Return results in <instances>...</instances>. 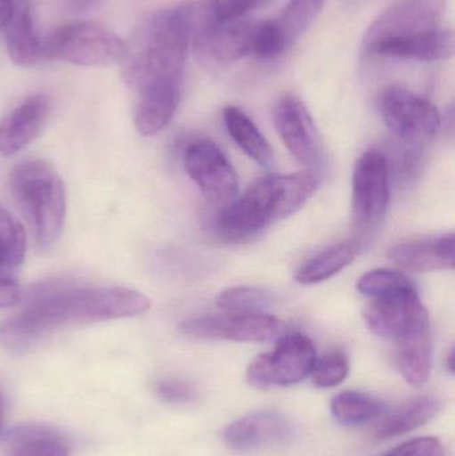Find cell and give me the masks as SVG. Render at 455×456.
<instances>
[{"mask_svg":"<svg viewBox=\"0 0 455 456\" xmlns=\"http://www.w3.org/2000/svg\"><path fill=\"white\" fill-rule=\"evenodd\" d=\"M149 297L126 287L45 284L32 292L24 310L0 326V345L26 353L45 334L69 323H95L142 315Z\"/></svg>","mask_w":455,"mask_h":456,"instance_id":"1","label":"cell"},{"mask_svg":"<svg viewBox=\"0 0 455 456\" xmlns=\"http://www.w3.org/2000/svg\"><path fill=\"white\" fill-rule=\"evenodd\" d=\"M318 187L312 173L266 175L254 182L219 214L215 232L226 243H240L299 210Z\"/></svg>","mask_w":455,"mask_h":456,"instance_id":"2","label":"cell"},{"mask_svg":"<svg viewBox=\"0 0 455 456\" xmlns=\"http://www.w3.org/2000/svg\"><path fill=\"white\" fill-rule=\"evenodd\" d=\"M194 32L192 3L152 15L127 45L125 79L136 91L160 82L181 83Z\"/></svg>","mask_w":455,"mask_h":456,"instance_id":"3","label":"cell"},{"mask_svg":"<svg viewBox=\"0 0 455 456\" xmlns=\"http://www.w3.org/2000/svg\"><path fill=\"white\" fill-rule=\"evenodd\" d=\"M10 184L37 246L50 248L61 236L66 219V189L61 176L43 160H27L13 168Z\"/></svg>","mask_w":455,"mask_h":456,"instance_id":"4","label":"cell"},{"mask_svg":"<svg viewBox=\"0 0 455 456\" xmlns=\"http://www.w3.org/2000/svg\"><path fill=\"white\" fill-rule=\"evenodd\" d=\"M47 61H69L83 67L109 66L123 61L127 45L101 24H67L45 37Z\"/></svg>","mask_w":455,"mask_h":456,"instance_id":"5","label":"cell"},{"mask_svg":"<svg viewBox=\"0 0 455 456\" xmlns=\"http://www.w3.org/2000/svg\"><path fill=\"white\" fill-rule=\"evenodd\" d=\"M317 353L314 343L301 332L283 334L270 353L256 356L248 369V380L258 388L286 387L312 374Z\"/></svg>","mask_w":455,"mask_h":456,"instance_id":"6","label":"cell"},{"mask_svg":"<svg viewBox=\"0 0 455 456\" xmlns=\"http://www.w3.org/2000/svg\"><path fill=\"white\" fill-rule=\"evenodd\" d=\"M363 318L371 332L397 342L430 331L429 314L417 287L371 297L363 311Z\"/></svg>","mask_w":455,"mask_h":456,"instance_id":"7","label":"cell"},{"mask_svg":"<svg viewBox=\"0 0 455 456\" xmlns=\"http://www.w3.org/2000/svg\"><path fill=\"white\" fill-rule=\"evenodd\" d=\"M390 200L389 163L378 150L365 152L353 175V224L361 232L379 226Z\"/></svg>","mask_w":455,"mask_h":456,"instance_id":"8","label":"cell"},{"mask_svg":"<svg viewBox=\"0 0 455 456\" xmlns=\"http://www.w3.org/2000/svg\"><path fill=\"white\" fill-rule=\"evenodd\" d=\"M379 109L387 128L403 141L435 138L440 131L437 107L402 86L387 88L382 94Z\"/></svg>","mask_w":455,"mask_h":456,"instance_id":"9","label":"cell"},{"mask_svg":"<svg viewBox=\"0 0 455 456\" xmlns=\"http://www.w3.org/2000/svg\"><path fill=\"white\" fill-rule=\"evenodd\" d=\"M285 330L282 321L266 313H227L189 319L181 324V331L189 337L248 343L278 339Z\"/></svg>","mask_w":455,"mask_h":456,"instance_id":"10","label":"cell"},{"mask_svg":"<svg viewBox=\"0 0 455 456\" xmlns=\"http://www.w3.org/2000/svg\"><path fill=\"white\" fill-rule=\"evenodd\" d=\"M184 167L202 194L215 205H229L238 195V178L230 160L210 139L187 146Z\"/></svg>","mask_w":455,"mask_h":456,"instance_id":"11","label":"cell"},{"mask_svg":"<svg viewBox=\"0 0 455 456\" xmlns=\"http://www.w3.org/2000/svg\"><path fill=\"white\" fill-rule=\"evenodd\" d=\"M254 27L256 23L243 19L200 27L192 34L198 63L208 69H219L251 55Z\"/></svg>","mask_w":455,"mask_h":456,"instance_id":"12","label":"cell"},{"mask_svg":"<svg viewBox=\"0 0 455 456\" xmlns=\"http://www.w3.org/2000/svg\"><path fill=\"white\" fill-rule=\"evenodd\" d=\"M443 0H400L384 11L365 35L368 51L385 40L411 37L440 27Z\"/></svg>","mask_w":455,"mask_h":456,"instance_id":"13","label":"cell"},{"mask_svg":"<svg viewBox=\"0 0 455 456\" xmlns=\"http://www.w3.org/2000/svg\"><path fill=\"white\" fill-rule=\"evenodd\" d=\"M275 127L283 144L302 165H315L320 159L321 142L312 115L301 99L285 95L275 109Z\"/></svg>","mask_w":455,"mask_h":456,"instance_id":"14","label":"cell"},{"mask_svg":"<svg viewBox=\"0 0 455 456\" xmlns=\"http://www.w3.org/2000/svg\"><path fill=\"white\" fill-rule=\"evenodd\" d=\"M294 428L288 418L275 411H256L227 426L223 441L230 449L250 452L262 447L282 446L293 439Z\"/></svg>","mask_w":455,"mask_h":456,"instance_id":"15","label":"cell"},{"mask_svg":"<svg viewBox=\"0 0 455 456\" xmlns=\"http://www.w3.org/2000/svg\"><path fill=\"white\" fill-rule=\"evenodd\" d=\"M51 102L43 94L29 96L0 122V155L12 157L39 136L50 117Z\"/></svg>","mask_w":455,"mask_h":456,"instance_id":"16","label":"cell"},{"mask_svg":"<svg viewBox=\"0 0 455 456\" xmlns=\"http://www.w3.org/2000/svg\"><path fill=\"white\" fill-rule=\"evenodd\" d=\"M389 257L401 268L410 273H433L453 270L455 236L446 233L430 240L409 241L393 247Z\"/></svg>","mask_w":455,"mask_h":456,"instance_id":"17","label":"cell"},{"mask_svg":"<svg viewBox=\"0 0 455 456\" xmlns=\"http://www.w3.org/2000/svg\"><path fill=\"white\" fill-rule=\"evenodd\" d=\"M369 53L419 61H448L454 55V35L451 29L438 27L411 37L385 40Z\"/></svg>","mask_w":455,"mask_h":456,"instance_id":"18","label":"cell"},{"mask_svg":"<svg viewBox=\"0 0 455 456\" xmlns=\"http://www.w3.org/2000/svg\"><path fill=\"white\" fill-rule=\"evenodd\" d=\"M181 83L160 82L139 90L135 110V127L143 136H152L165 130L181 99Z\"/></svg>","mask_w":455,"mask_h":456,"instance_id":"19","label":"cell"},{"mask_svg":"<svg viewBox=\"0 0 455 456\" xmlns=\"http://www.w3.org/2000/svg\"><path fill=\"white\" fill-rule=\"evenodd\" d=\"M8 55L20 67H34L47 61L45 37L35 29L31 10H13L4 31Z\"/></svg>","mask_w":455,"mask_h":456,"instance_id":"20","label":"cell"},{"mask_svg":"<svg viewBox=\"0 0 455 456\" xmlns=\"http://www.w3.org/2000/svg\"><path fill=\"white\" fill-rule=\"evenodd\" d=\"M361 251L362 243L357 239L334 244L305 262L297 271V281L301 284H317L329 281L352 265Z\"/></svg>","mask_w":455,"mask_h":456,"instance_id":"21","label":"cell"},{"mask_svg":"<svg viewBox=\"0 0 455 456\" xmlns=\"http://www.w3.org/2000/svg\"><path fill=\"white\" fill-rule=\"evenodd\" d=\"M441 402L435 396H419L395 409L377 426L378 439L394 438L427 425L440 412Z\"/></svg>","mask_w":455,"mask_h":456,"instance_id":"22","label":"cell"},{"mask_svg":"<svg viewBox=\"0 0 455 456\" xmlns=\"http://www.w3.org/2000/svg\"><path fill=\"white\" fill-rule=\"evenodd\" d=\"M223 120L232 141L261 167H270L274 162L272 147L267 143L256 123L235 106L223 110Z\"/></svg>","mask_w":455,"mask_h":456,"instance_id":"23","label":"cell"},{"mask_svg":"<svg viewBox=\"0 0 455 456\" xmlns=\"http://www.w3.org/2000/svg\"><path fill=\"white\" fill-rule=\"evenodd\" d=\"M398 343V367L413 386H422L432 371L433 340L430 331L406 338Z\"/></svg>","mask_w":455,"mask_h":456,"instance_id":"24","label":"cell"},{"mask_svg":"<svg viewBox=\"0 0 455 456\" xmlns=\"http://www.w3.org/2000/svg\"><path fill=\"white\" fill-rule=\"evenodd\" d=\"M384 411V402L358 391H345L331 401V414L337 422L345 426L365 425Z\"/></svg>","mask_w":455,"mask_h":456,"instance_id":"25","label":"cell"},{"mask_svg":"<svg viewBox=\"0 0 455 456\" xmlns=\"http://www.w3.org/2000/svg\"><path fill=\"white\" fill-rule=\"evenodd\" d=\"M63 436L45 428H21L11 446L10 456H69Z\"/></svg>","mask_w":455,"mask_h":456,"instance_id":"26","label":"cell"},{"mask_svg":"<svg viewBox=\"0 0 455 456\" xmlns=\"http://www.w3.org/2000/svg\"><path fill=\"white\" fill-rule=\"evenodd\" d=\"M262 2L264 0H203L194 3V32L207 24L240 20Z\"/></svg>","mask_w":455,"mask_h":456,"instance_id":"27","label":"cell"},{"mask_svg":"<svg viewBox=\"0 0 455 456\" xmlns=\"http://www.w3.org/2000/svg\"><path fill=\"white\" fill-rule=\"evenodd\" d=\"M27 238L23 226L0 206V267H19L26 256Z\"/></svg>","mask_w":455,"mask_h":456,"instance_id":"28","label":"cell"},{"mask_svg":"<svg viewBox=\"0 0 455 456\" xmlns=\"http://www.w3.org/2000/svg\"><path fill=\"white\" fill-rule=\"evenodd\" d=\"M272 303V294L261 287H230L216 297V305L226 313H264Z\"/></svg>","mask_w":455,"mask_h":456,"instance_id":"29","label":"cell"},{"mask_svg":"<svg viewBox=\"0 0 455 456\" xmlns=\"http://www.w3.org/2000/svg\"><path fill=\"white\" fill-rule=\"evenodd\" d=\"M326 0H290L282 16L277 20L286 42L290 45L298 39L317 19Z\"/></svg>","mask_w":455,"mask_h":456,"instance_id":"30","label":"cell"},{"mask_svg":"<svg viewBox=\"0 0 455 456\" xmlns=\"http://www.w3.org/2000/svg\"><path fill=\"white\" fill-rule=\"evenodd\" d=\"M416 287L410 276L402 273V270H392V268H379V270L369 271L361 276L357 283L358 291L366 297H378L394 289Z\"/></svg>","mask_w":455,"mask_h":456,"instance_id":"31","label":"cell"},{"mask_svg":"<svg viewBox=\"0 0 455 456\" xmlns=\"http://www.w3.org/2000/svg\"><path fill=\"white\" fill-rule=\"evenodd\" d=\"M350 371L349 359L342 351H330L315 359L312 370L313 382L322 388L336 387L341 385Z\"/></svg>","mask_w":455,"mask_h":456,"instance_id":"32","label":"cell"},{"mask_svg":"<svg viewBox=\"0 0 455 456\" xmlns=\"http://www.w3.org/2000/svg\"><path fill=\"white\" fill-rule=\"evenodd\" d=\"M288 47L285 35L280 31L277 20L256 23L251 55L258 56L261 59H274L285 53Z\"/></svg>","mask_w":455,"mask_h":456,"instance_id":"33","label":"cell"},{"mask_svg":"<svg viewBox=\"0 0 455 456\" xmlns=\"http://www.w3.org/2000/svg\"><path fill=\"white\" fill-rule=\"evenodd\" d=\"M155 391L158 396L163 401L170 402V403H190V402L197 401V387L187 380L179 379V378H163L158 380L155 385Z\"/></svg>","mask_w":455,"mask_h":456,"instance_id":"34","label":"cell"},{"mask_svg":"<svg viewBox=\"0 0 455 456\" xmlns=\"http://www.w3.org/2000/svg\"><path fill=\"white\" fill-rule=\"evenodd\" d=\"M385 456H449V452L440 439L418 438L405 442Z\"/></svg>","mask_w":455,"mask_h":456,"instance_id":"35","label":"cell"},{"mask_svg":"<svg viewBox=\"0 0 455 456\" xmlns=\"http://www.w3.org/2000/svg\"><path fill=\"white\" fill-rule=\"evenodd\" d=\"M21 299V289L18 281L8 276H0V308H11Z\"/></svg>","mask_w":455,"mask_h":456,"instance_id":"36","label":"cell"},{"mask_svg":"<svg viewBox=\"0 0 455 456\" xmlns=\"http://www.w3.org/2000/svg\"><path fill=\"white\" fill-rule=\"evenodd\" d=\"M12 11L13 7L10 0H0V32H4L7 28Z\"/></svg>","mask_w":455,"mask_h":456,"instance_id":"37","label":"cell"},{"mask_svg":"<svg viewBox=\"0 0 455 456\" xmlns=\"http://www.w3.org/2000/svg\"><path fill=\"white\" fill-rule=\"evenodd\" d=\"M67 2L74 10H88V8L98 4L101 0H67Z\"/></svg>","mask_w":455,"mask_h":456,"instance_id":"38","label":"cell"},{"mask_svg":"<svg viewBox=\"0 0 455 456\" xmlns=\"http://www.w3.org/2000/svg\"><path fill=\"white\" fill-rule=\"evenodd\" d=\"M13 10H31L34 0H10Z\"/></svg>","mask_w":455,"mask_h":456,"instance_id":"39","label":"cell"},{"mask_svg":"<svg viewBox=\"0 0 455 456\" xmlns=\"http://www.w3.org/2000/svg\"><path fill=\"white\" fill-rule=\"evenodd\" d=\"M454 348H451V354H449L448 356V369L449 371L453 372L454 371Z\"/></svg>","mask_w":455,"mask_h":456,"instance_id":"40","label":"cell"},{"mask_svg":"<svg viewBox=\"0 0 455 456\" xmlns=\"http://www.w3.org/2000/svg\"><path fill=\"white\" fill-rule=\"evenodd\" d=\"M3 422H4V406H3L2 396H0V433L3 430Z\"/></svg>","mask_w":455,"mask_h":456,"instance_id":"41","label":"cell"},{"mask_svg":"<svg viewBox=\"0 0 455 456\" xmlns=\"http://www.w3.org/2000/svg\"><path fill=\"white\" fill-rule=\"evenodd\" d=\"M0 271H2V267H0Z\"/></svg>","mask_w":455,"mask_h":456,"instance_id":"42","label":"cell"}]
</instances>
